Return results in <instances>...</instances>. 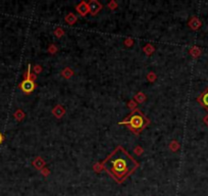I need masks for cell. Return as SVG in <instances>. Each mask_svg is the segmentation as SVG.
<instances>
[{"label": "cell", "instance_id": "obj_1", "mask_svg": "<svg viewBox=\"0 0 208 196\" xmlns=\"http://www.w3.org/2000/svg\"><path fill=\"white\" fill-rule=\"evenodd\" d=\"M103 167L117 183H122L135 172L138 163L119 146L104 160Z\"/></svg>", "mask_w": 208, "mask_h": 196}, {"label": "cell", "instance_id": "obj_2", "mask_svg": "<svg viewBox=\"0 0 208 196\" xmlns=\"http://www.w3.org/2000/svg\"><path fill=\"white\" fill-rule=\"evenodd\" d=\"M122 124L128 125L134 133H140L147 126L148 120L139 109H136L123 121Z\"/></svg>", "mask_w": 208, "mask_h": 196}, {"label": "cell", "instance_id": "obj_3", "mask_svg": "<svg viewBox=\"0 0 208 196\" xmlns=\"http://www.w3.org/2000/svg\"><path fill=\"white\" fill-rule=\"evenodd\" d=\"M20 89L26 93H31L33 92L35 89V83L34 81L30 78V66H29V72H28V78L24 80L20 84Z\"/></svg>", "mask_w": 208, "mask_h": 196}, {"label": "cell", "instance_id": "obj_4", "mask_svg": "<svg viewBox=\"0 0 208 196\" xmlns=\"http://www.w3.org/2000/svg\"><path fill=\"white\" fill-rule=\"evenodd\" d=\"M198 101L200 102L201 105L205 108V109L208 110V88L204 90L203 93L199 96Z\"/></svg>", "mask_w": 208, "mask_h": 196}, {"label": "cell", "instance_id": "obj_5", "mask_svg": "<svg viewBox=\"0 0 208 196\" xmlns=\"http://www.w3.org/2000/svg\"><path fill=\"white\" fill-rule=\"evenodd\" d=\"M88 7H89V10H91V12L95 15L96 12L99 11V9L101 8V5L99 4V2L97 1H91L89 3V5H88Z\"/></svg>", "mask_w": 208, "mask_h": 196}, {"label": "cell", "instance_id": "obj_6", "mask_svg": "<svg viewBox=\"0 0 208 196\" xmlns=\"http://www.w3.org/2000/svg\"><path fill=\"white\" fill-rule=\"evenodd\" d=\"M77 11H79L81 15H83V16H85L86 13L88 12V10H89V7H88V5L86 4L85 2H83V3H81V4L77 6Z\"/></svg>", "mask_w": 208, "mask_h": 196}, {"label": "cell", "instance_id": "obj_7", "mask_svg": "<svg viewBox=\"0 0 208 196\" xmlns=\"http://www.w3.org/2000/svg\"><path fill=\"white\" fill-rule=\"evenodd\" d=\"M2 141H3V136L0 134V143H1Z\"/></svg>", "mask_w": 208, "mask_h": 196}, {"label": "cell", "instance_id": "obj_8", "mask_svg": "<svg viewBox=\"0 0 208 196\" xmlns=\"http://www.w3.org/2000/svg\"><path fill=\"white\" fill-rule=\"evenodd\" d=\"M205 122H206V124L208 125V118H205Z\"/></svg>", "mask_w": 208, "mask_h": 196}]
</instances>
